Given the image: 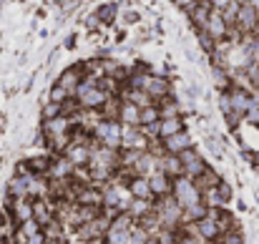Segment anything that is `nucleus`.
<instances>
[{"label":"nucleus","instance_id":"5","mask_svg":"<svg viewBox=\"0 0 259 244\" xmlns=\"http://www.w3.org/2000/svg\"><path fill=\"white\" fill-rule=\"evenodd\" d=\"M179 159H181L184 176H189V179H199V176L209 169L206 159L199 154V149H196V146H191V149H186L184 154H179Z\"/></svg>","mask_w":259,"mask_h":244},{"label":"nucleus","instance_id":"12","mask_svg":"<svg viewBox=\"0 0 259 244\" xmlns=\"http://www.w3.org/2000/svg\"><path fill=\"white\" fill-rule=\"evenodd\" d=\"M149 189H151V196H154V199L171 196L174 179H169V176H166V174H161V171H154V174L149 176Z\"/></svg>","mask_w":259,"mask_h":244},{"label":"nucleus","instance_id":"25","mask_svg":"<svg viewBox=\"0 0 259 244\" xmlns=\"http://www.w3.org/2000/svg\"><path fill=\"white\" fill-rule=\"evenodd\" d=\"M18 229L30 239V237H35V234H40L43 232V227H40V222H35V219H28V222H23V224H18Z\"/></svg>","mask_w":259,"mask_h":244},{"label":"nucleus","instance_id":"16","mask_svg":"<svg viewBox=\"0 0 259 244\" xmlns=\"http://www.w3.org/2000/svg\"><path fill=\"white\" fill-rule=\"evenodd\" d=\"M211 10H214V8H211V3L199 0V3H196V5H194V8L186 13V15L191 18V23H194V28H196V30H204V28H206V23H209Z\"/></svg>","mask_w":259,"mask_h":244},{"label":"nucleus","instance_id":"33","mask_svg":"<svg viewBox=\"0 0 259 244\" xmlns=\"http://www.w3.org/2000/svg\"><path fill=\"white\" fill-rule=\"evenodd\" d=\"M254 38H259V23H257V28H254Z\"/></svg>","mask_w":259,"mask_h":244},{"label":"nucleus","instance_id":"1","mask_svg":"<svg viewBox=\"0 0 259 244\" xmlns=\"http://www.w3.org/2000/svg\"><path fill=\"white\" fill-rule=\"evenodd\" d=\"M98 78H101V76H86V78L81 81V86H78L76 101H78L81 111H101V108L106 106V101L111 98V96L98 86Z\"/></svg>","mask_w":259,"mask_h":244},{"label":"nucleus","instance_id":"23","mask_svg":"<svg viewBox=\"0 0 259 244\" xmlns=\"http://www.w3.org/2000/svg\"><path fill=\"white\" fill-rule=\"evenodd\" d=\"M159 121H161V111H159L156 103L141 108V126H154V124H159Z\"/></svg>","mask_w":259,"mask_h":244},{"label":"nucleus","instance_id":"32","mask_svg":"<svg viewBox=\"0 0 259 244\" xmlns=\"http://www.w3.org/2000/svg\"><path fill=\"white\" fill-rule=\"evenodd\" d=\"M48 242V239H46V234H43V232H40V234H35V237H30V239H28V244H46Z\"/></svg>","mask_w":259,"mask_h":244},{"label":"nucleus","instance_id":"8","mask_svg":"<svg viewBox=\"0 0 259 244\" xmlns=\"http://www.w3.org/2000/svg\"><path fill=\"white\" fill-rule=\"evenodd\" d=\"M76 176V166L68 161L63 154H53V161L48 169V179H56V181H66V179H73Z\"/></svg>","mask_w":259,"mask_h":244},{"label":"nucleus","instance_id":"7","mask_svg":"<svg viewBox=\"0 0 259 244\" xmlns=\"http://www.w3.org/2000/svg\"><path fill=\"white\" fill-rule=\"evenodd\" d=\"M5 212H8V217H10L15 224H23V222L33 219V199H28V196H23V199H10V196H8Z\"/></svg>","mask_w":259,"mask_h":244},{"label":"nucleus","instance_id":"2","mask_svg":"<svg viewBox=\"0 0 259 244\" xmlns=\"http://www.w3.org/2000/svg\"><path fill=\"white\" fill-rule=\"evenodd\" d=\"M154 214H156L161 229H181V224H184V209L179 207V201L174 196L154 199Z\"/></svg>","mask_w":259,"mask_h":244},{"label":"nucleus","instance_id":"26","mask_svg":"<svg viewBox=\"0 0 259 244\" xmlns=\"http://www.w3.org/2000/svg\"><path fill=\"white\" fill-rule=\"evenodd\" d=\"M71 96H68V91L66 88H61L58 83H53L51 86V93H48V101H53V103H66Z\"/></svg>","mask_w":259,"mask_h":244},{"label":"nucleus","instance_id":"36","mask_svg":"<svg viewBox=\"0 0 259 244\" xmlns=\"http://www.w3.org/2000/svg\"><path fill=\"white\" fill-rule=\"evenodd\" d=\"M209 244H217V242H209Z\"/></svg>","mask_w":259,"mask_h":244},{"label":"nucleus","instance_id":"15","mask_svg":"<svg viewBox=\"0 0 259 244\" xmlns=\"http://www.w3.org/2000/svg\"><path fill=\"white\" fill-rule=\"evenodd\" d=\"M156 171L166 174L169 179H179V176H184L181 159H179V156H174V154H164V156H159V159H156Z\"/></svg>","mask_w":259,"mask_h":244},{"label":"nucleus","instance_id":"4","mask_svg":"<svg viewBox=\"0 0 259 244\" xmlns=\"http://www.w3.org/2000/svg\"><path fill=\"white\" fill-rule=\"evenodd\" d=\"M171 196L179 201L181 209H189L199 201H204V191L199 189V184L189 176H179L174 179V189H171Z\"/></svg>","mask_w":259,"mask_h":244},{"label":"nucleus","instance_id":"24","mask_svg":"<svg viewBox=\"0 0 259 244\" xmlns=\"http://www.w3.org/2000/svg\"><path fill=\"white\" fill-rule=\"evenodd\" d=\"M217 244H244V232L239 229V224L234 227V229H227V232H222L219 234V239Z\"/></svg>","mask_w":259,"mask_h":244},{"label":"nucleus","instance_id":"19","mask_svg":"<svg viewBox=\"0 0 259 244\" xmlns=\"http://www.w3.org/2000/svg\"><path fill=\"white\" fill-rule=\"evenodd\" d=\"M126 189L134 199H154L151 189H149V176H128L126 179Z\"/></svg>","mask_w":259,"mask_h":244},{"label":"nucleus","instance_id":"31","mask_svg":"<svg viewBox=\"0 0 259 244\" xmlns=\"http://www.w3.org/2000/svg\"><path fill=\"white\" fill-rule=\"evenodd\" d=\"M209 3H211V8H214V10H224L232 0H209Z\"/></svg>","mask_w":259,"mask_h":244},{"label":"nucleus","instance_id":"18","mask_svg":"<svg viewBox=\"0 0 259 244\" xmlns=\"http://www.w3.org/2000/svg\"><path fill=\"white\" fill-rule=\"evenodd\" d=\"M28 179H30V176L13 174V176L8 179V184H5V196H10V199H23V196H28ZM28 199H30V196H28Z\"/></svg>","mask_w":259,"mask_h":244},{"label":"nucleus","instance_id":"30","mask_svg":"<svg viewBox=\"0 0 259 244\" xmlns=\"http://www.w3.org/2000/svg\"><path fill=\"white\" fill-rule=\"evenodd\" d=\"M113 13H116V8L108 5V8H101V10H98V18L106 20V23H111V20H113Z\"/></svg>","mask_w":259,"mask_h":244},{"label":"nucleus","instance_id":"3","mask_svg":"<svg viewBox=\"0 0 259 244\" xmlns=\"http://www.w3.org/2000/svg\"><path fill=\"white\" fill-rule=\"evenodd\" d=\"M121 136H123V124L116 118H98L93 126V141L108 149H121Z\"/></svg>","mask_w":259,"mask_h":244},{"label":"nucleus","instance_id":"20","mask_svg":"<svg viewBox=\"0 0 259 244\" xmlns=\"http://www.w3.org/2000/svg\"><path fill=\"white\" fill-rule=\"evenodd\" d=\"M181 131H186L184 116H174V118H161V121H159V141H164V139H169V136H176V134H181Z\"/></svg>","mask_w":259,"mask_h":244},{"label":"nucleus","instance_id":"11","mask_svg":"<svg viewBox=\"0 0 259 244\" xmlns=\"http://www.w3.org/2000/svg\"><path fill=\"white\" fill-rule=\"evenodd\" d=\"M149 139L144 134L141 126H123V136H121V149H149Z\"/></svg>","mask_w":259,"mask_h":244},{"label":"nucleus","instance_id":"10","mask_svg":"<svg viewBox=\"0 0 259 244\" xmlns=\"http://www.w3.org/2000/svg\"><path fill=\"white\" fill-rule=\"evenodd\" d=\"M229 23L224 20V15H222V10H211V15H209V23H206V33L217 40V43H222V40H227L229 38Z\"/></svg>","mask_w":259,"mask_h":244},{"label":"nucleus","instance_id":"17","mask_svg":"<svg viewBox=\"0 0 259 244\" xmlns=\"http://www.w3.org/2000/svg\"><path fill=\"white\" fill-rule=\"evenodd\" d=\"M118 121L123 126H141V108L131 101L121 98V108H118Z\"/></svg>","mask_w":259,"mask_h":244},{"label":"nucleus","instance_id":"9","mask_svg":"<svg viewBox=\"0 0 259 244\" xmlns=\"http://www.w3.org/2000/svg\"><path fill=\"white\" fill-rule=\"evenodd\" d=\"M144 91L154 98V103H161V101H166L169 96H174L169 78H164V76H154V73L149 76V83H146Z\"/></svg>","mask_w":259,"mask_h":244},{"label":"nucleus","instance_id":"22","mask_svg":"<svg viewBox=\"0 0 259 244\" xmlns=\"http://www.w3.org/2000/svg\"><path fill=\"white\" fill-rule=\"evenodd\" d=\"M194 181L199 184V189H201V191H206V189L217 186V184L222 181V176H219V174H217V171H214V169L209 166V169H206V171H204V174H201L199 179H194Z\"/></svg>","mask_w":259,"mask_h":244},{"label":"nucleus","instance_id":"13","mask_svg":"<svg viewBox=\"0 0 259 244\" xmlns=\"http://www.w3.org/2000/svg\"><path fill=\"white\" fill-rule=\"evenodd\" d=\"M161 146H164V154H174V156H179V154H184L186 149H191V146H194V139H191L186 131H181V134H176V136L164 139V141H161Z\"/></svg>","mask_w":259,"mask_h":244},{"label":"nucleus","instance_id":"29","mask_svg":"<svg viewBox=\"0 0 259 244\" xmlns=\"http://www.w3.org/2000/svg\"><path fill=\"white\" fill-rule=\"evenodd\" d=\"M174 244H206V242L199 239V237H194V234H186V232L179 229V237H176V242Z\"/></svg>","mask_w":259,"mask_h":244},{"label":"nucleus","instance_id":"14","mask_svg":"<svg viewBox=\"0 0 259 244\" xmlns=\"http://www.w3.org/2000/svg\"><path fill=\"white\" fill-rule=\"evenodd\" d=\"M194 229H196V237H199V239H204L206 244L217 242V239H219V234H222L219 224H217L211 217H204V219L194 222Z\"/></svg>","mask_w":259,"mask_h":244},{"label":"nucleus","instance_id":"6","mask_svg":"<svg viewBox=\"0 0 259 244\" xmlns=\"http://www.w3.org/2000/svg\"><path fill=\"white\" fill-rule=\"evenodd\" d=\"M86 76H88L86 66H83V63H76V66H68V68L58 76L56 83H58L61 88H66L71 98H76V91H78V86H81V81H83Z\"/></svg>","mask_w":259,"mask_h":244},{"label":"nucleus","instance_id":"35","mask_svg":"<svg viewBox=\"0 0 259 244\" xmlns=\"http://www.w3.org/2000/svg\"><path fill=\"white\" fill-rule=\"evenodd\" d=\"M0 166H3V159H0Z\"/></svg>","mask_w":259,"mask_h":244},{"label":"nucleus","instance_id":"34","mask_svg":"<svg viewBox=\"0 0 259 244\" xmlns=\"http://www.w3.org/2000/svg\"><path fill=\"white\" fill-rule=\"evenodd\" d=\"M149 244H161V242H159V239H156V237H154V239H151V242H149Z\"/></svg>","mask_w":259,"mask_h":244},{"label":"nucleus","instance_id":"28","mask_svg":"<svg viewBox=\"0 0 259 244\" xmlns=\"http://www.w3.org/2000/svg\"><path fill=\"white\" fill-rule=\"evenodd\" d=\"M217 191H219V196H222V204L227 207V204L232 201V186H229V184H227V181L222 179V181L217 184Z\"/></svg>","mask_w":259,"mask_h":244},{"label":"nucleus","instance_id":"27","mask_svg":"<svg viewBox=\"0 0 259 244\" xmlns=\"http://www.w3.org/2000/svg\"><path fill=\"white\" fill-rule=\"evenodd\" d=\"M61 113H63V103H53V101H48V103L43 106V111H40L43 121H46V118H56V116H61Z\"/></svg>","mask_w":259,"mask_h":244},{"label":"nucleus","instance_id":"21","mask_svg":"<svg viewBox=\"0 0 259 244\" xmlns=\"http://www.w3.org/2000/svg\"><path fill=\"white\" fill-rule=\"evenodd\" d=\"M126 214H131L136 222L146 219L149 214H154V199H131V204H128Z\"/></svg>","mask_w":259,"mask_h":244},{"label":"nucleus","instance_id":"37","mask_svg":"<svg viewBox=\"0 0 259 244\" xmlns=\"http://www.w3.org/2000/svg\"><path fill=\"white\" fill-rule=\"evenodd\" d=\"M206 3H209V0H206Z\"/></svg>","mask_w":259,"mask_h":244}]
</instances>
